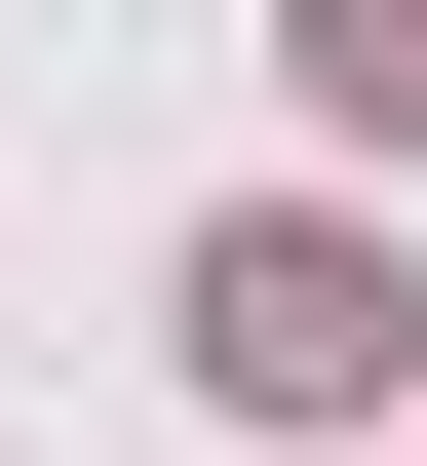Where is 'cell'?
Masks as SVG:
<instances>
[{"instance_id": "cell-1", "label": "cell", "mask_w": 427, "mask_h": 466, "mask_svg": "<svg viewBox=\"0 0 427 466\" xmlns=\"http://www.w3.org/2000/svg\"><path fill=\"white\" fill-rule=\"evenodd\" d=\"M195 389H233V428H350V389H389V233H350V195H233L195 233Z\"/></svg>"}, {"instance_id": "cell-2", "label": "cell", "mask_w": 427, "mask_h": 466, "mask_svg": "<svg viewBox=\"0 0 427 466\" xmlns=\"http://www.w3.org/2000/svg\"><path fill=\"white\" fill-rule=\"evenodd\" d=\"M272 39H311V116H350V156H427V0H272Z\"/></svg>"}]
</instances>
